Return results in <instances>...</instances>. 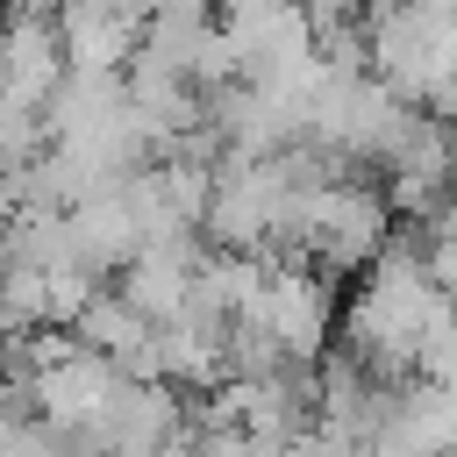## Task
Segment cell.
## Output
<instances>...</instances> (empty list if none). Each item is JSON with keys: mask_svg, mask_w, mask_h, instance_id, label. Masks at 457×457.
Instances as JSON below:
<instances>
[{"mask_svg": "<svg viewBox=\"0 0 457 457\" xmlns=\"http://www.w3.org/2000/svg\"><path fill=\"white\" fill-rule=\"evenodd\" d=\"M386 200L371 186H350V179H321L300 193V214H293V236L321 257V264H364L386 250Z\"/></svg>", "mask_w": 457, "mask_h": 457, "instance_id": "6da1fadb", "label": "cell"}, {"mask_svg": "<svg viewBox=\"0 0 457 457\" xmlns=\"http://www.w3.org/2000/svg\"><path fill=\"white\" fill-rule=\"evenodd\" d=\"M121 364L114 357H100V350H64L57 364H43L36 371V414L43 421H57L64 436H79V428H93L107 407H114V393H121Z\"/></svg>", "mask_w": 457, "mask_h": 457, "instance_id": "7a4b0ae2", "label": "cell"}, {"mask_svg": "<svg viewBox=\"0 0 457 457\" xmlns=\"http://www.w3.org/2000/svg\"><path fill=\"white\" fill-rule=\"evenodd\" d=\"M236 321H257L271 343H286V357H314L328 336V286L307 271H264Z\"/></svg>", "mask_w": 457, "mask_h": 457, "instance_id": "3957f363", "label": "cell"}]
</instances>
